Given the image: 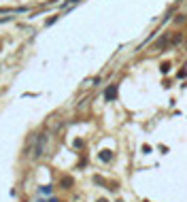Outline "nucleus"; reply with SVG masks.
Listing matches in <instances>:
<instances>
[{
    "mask_svg": "<svg viewBox=\"0 0 187 202\" xmlns=\"http://www.w3.org/2000/svg\"><path fill=\"white\" fill-rule=\"evenodd\" d=\"M47 141H49V136H47L45 132H41V134H36L34 136V157H43L45 155V149H47Z\"/></svg>",
    "mask_w": 187,
    "mask_h": 202,
    "instance_id": "nucleus-1",
    "label": "nucleus"
},
{
    "mask_svg": "<svg viewBox=\"0 0 187 202\" xmlns=\"http://www.w3.org/2000/svg\"><path fill=\"white\" fill-rule=\"evenodd\" d=\"M117 92H119V87H117V83L106 85V89H104V100H106V102H113V100L117 98Z\"/></svg>",
    "mask_w": 187,
    "mask_h": 202,
    "instance_id": "nucleus-2",
    "label": "nucleus"
},
{
    "mask_svg": "<svg viewBox=\"0 0 187 202\" xmlns=\"http://www.w3.org/2000/svg\"><path fill=\"white\" fill-rule=\"evenodd\" d=\"M98 157H100L102 162H111V160H113V151H108V149H102Z\"/></svg>",
    "mask_w": 187,
    "mask_h": 202,
    "instance_id": "nucleus-3",
    "label": "nucleus"
},
{
    "mask_svg": "<svg viewBox=\"0 0 187 202\" xmlns=\"http://www.w3.org/2000/svg\"><path fill=\"white\" fill-rule=\"evenodd\" d=\"M72 183H74V181H72V177H62V181H60V185H62L64 190H70V187H72Z\"/></svg>",
    "mask_w": 187,
    "mask_h": 202,
    "instance_id": "nucleus-4",
    "label": "nucleus"
},
{
    "mask_svg": "<svg viewBox=\"0 0 187 202\" xmlns=\"http://www.w3.org/2000/svg\"><path fill=\"white\" fill-rule=\"evenodd\" d=\"M38 191H41L43 196H51V194H53V185H41Z\"/></svg>",
    "mask_w": 187,
    "mask_h": 202,
    "instance_id": "nucleus-5",
    "label": "nucleus"
},
{
    "mask_svg": "<svg viewBox=\"0 0 187 202\" xmlns=\"http://www.w3.org/2000/svg\"><path fill=\"white\" fill-rule=\"evenodd\" d=\"M58 19H60V15H51L49 19H45V26H53L55 22H58Z\"/></svg>",
    "mask_w": 187,
    "mask_h": 202,
    "instance_id": "nucleus-6",
    "label": "nucleus"
},
{
    "mask_svg": "<svg viewBox=\"0 0 187 202\" xmlns=\"http://www.w3.org/2000/svg\"><path fill=\"white\" fill-rule=\"evenodd\" d=\"M168 70H170V64H168V62H164V64H162V72L166 75Z\"/></svg>",
    "mask_w": 187,
    "mask_h": 202,
    "instance_id": "nucleus-7",
    "label": "nucleus"
},
{
    "mask_svg": "<svg viewBox=\"0 0 187 202\" xmlns=\"http://www.w3.org/2000/svg\"><path fill=\"white\" fill-rule=\"evenodd\" d=\"M9 22H13V17H0V24H9Z\"/></svg>",
    "mask_w": 187,
    "mask_h": 202,
    "instance_id": "nucleus-8",
    "label": "nucleus"
},
{
    "mask_svg": "<svg viewBox=\"0 0 187 202\" xmlns=\"http://www.w3.org/2000/svg\"><path fill=\"white\" fill-rule=\"evenodd\" d=\"M74 147H77V149H81V147H83V141H81V138H77V141H74Z\"/></svg>",
    "mask_w": 187,
    "mask_h": 202,
    "instance_id": "nucleus-9",
    "label": "nucleus"
},
{
    "mask_svg": "<svg viewBox=\"0 0 187 202\" xmlns=\"http://www.w3.org/2000/svg\"><path fill=\"white\" fill-rule=\"evenodd\" d=\"M38 202H60V200H58V198H49V200H43V198H41Z\"/></svg>",
    "mask_w": 187,
    "mask_h": 202,
    "instance_id": "nucleus-10",
    "label": "nucleus"
},
{
    "mask_svg": "<svg viewBox=\"0 0 187 202\" xmlns=\"http://www.w3.org/2000/svg\"><path fill=\"white\" fill-rule=\"evenodd\" d=\"M98 202H108V200H104V198H100V200H98Z\"/></svg>",
    "mask_w": 187,
    "mask_h": 202,
    "instance_id": "nucleus-11",
    "label": "nucleus"
},
{
    "mask_svg": "<svg viewBox=\"0 0 187 202\" xmlns=\"http://www.w3.org/2000/svg\"><path fill=\"white\" fill-rule=\"evenodd\" d=\"M0 49H2V41H0Z\"/></svg>",
    "mask_w": 187,
    "mask_h": 202,
    "instance_id": "nucleus-12",
    "label": "nucleus"
}]
</instances>
